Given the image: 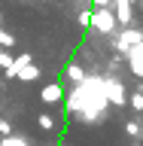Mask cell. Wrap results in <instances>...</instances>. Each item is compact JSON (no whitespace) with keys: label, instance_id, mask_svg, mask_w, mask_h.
<instances>
[{"label":"cell","instance_id":"cell-1","mask_svg":"<svg viewBox=\"0 0 143 146\" xmlns=\"http://www.w3.org/2000/svg\"><path fill=\"white\" fill-rule=\"evenodd\" d=\"M116 25H119V18L113 9H94L91 12V27L94 31H100V34H116Z\"/></svg>","mask_w":143,"mask_h":146},{"label":"cell","instance_id":"cell-2","mask_svg":"<svg viewBox=\"0 0 143 146\" xmlns=\"http://www.w3.org/2000/svg\"><path fill=\"white\" fill-rule=\"evenodd\" d=\"M137 46H143V31H134V27H125L122 34L116 36V52H131V49H137Z\"/></svg>","mask_w":143,"mask_h":146},{"label":"cell","instance_id":"cell-3","mask_svg":"<svg viewBox=\"0 0 143 146\" xmlns=\"http://www.w3.org/2000/svg\"><path fill=\"white\" fill-rule=\"evenodd\" d=\"M113 12H116V18H119V25L122 27H131V21H134V12H131V3L128 0H113Z\"/></svg>","mask_w":143,"mask_h":146},{"label":"cell","instance_id":"cell-4","mask_svg":"<svg viewBox=\"0 0 143 146\" xmlns=\"http://www.w3.org/2000/svg\"><path fill=\"white\" fill-rule=\"evenodd\" d=\"M104 88H107V100L110 104H116V107L128 104V94H125V85H122V82H107Z\"/></svg>","mask_w":143,"mask_h":146},{"label":"cell","instance_id":"cell-5","mask_svg":"<svg viewBox=\"0 0 143 146\" xmlns=\"http://www.w3.org/2000/svg\"><path fill=\"white\" fill-rule=\"evenodd\" d=\"M128 64H131V73L143 79V46H137V49L128 52Z\"/></svg>","mask_w":143,"mask_h":146},{"label":"cell","instance_id":"cell-6","mask_svg":"<svg viewBox=\"0 0 143 146\" xmlns=\"http://www.w3.org/2000/svg\"><path fill=\"white\" fill-rule=\"evenodd\" d=\"M40 100H43V104H58V100H61V82L46 85V88L40 91Z\"/></svg>","mask_w":143,"mask_h":146},{"label":"cell","instance_id":"cell-7","mask_svg":"<svg viewBox=\"0 0 143 146\" xmlns=\"http://www.w3.org/2000/svg\"><path fill=\"white\" fill-rule=\"evenodd\" d=\"M31 64H34V58H31V52H21V55L15 58V64H12V70H9L6 76H9V79H15V76H18V70H25V67H31Z\"/></svg>","mask_w":143,"mask_h":146},{"label":"cell","instance_id":"cell-8","mask_svg":"<svg viewBox=\"0 0 143 146\" xmlns=\"http://www.w3.org/2000/svg\"><path fill=\"white\" fill-rule=\"evenodd\" d=\"M15 79H21V82H34V79H40V67H37V64H31V67H25V70H18Z\"/></svg>","mask_w":143,"mask_h":146},{"label":"cell","instance_id":"cell-9","mask_svg":"<svg viewBox=\"0 0 143 146\" xmlns=\"http://www.w3.org/2000/svg\"><path fill=\"white\" fill-rule=\"evenodd\" d=\"M12 64H15V58H12L6 49H0V70H3V73H9V70H12Z\"/></svg>","mask_w":143,"mask_h":146},{"label":"cell","instance_id":"cell-10","mask_svg":"<svg viewBox=\"0 0 143 146\" xmlns=\"http://www.w3.org/2000/svg\"><path fill=\"white\" fill-rule=\"evenodd\" d=\"M37 125L43 128V131H52V128H55V116H49V113H40V116H37Z\"/></svg>","mask_w":143,"mask_h":146},{"label":"cell","instance_id":"cell-11","mask_svg":"<svg viewBox=\"0 0 143 146\" xmlns=\"http://www.w3.org/2000/svg\"><path fill=\"white\" fill-rule=\"evenodd\" d=\"M67 76H70L73 82H85V73H82L79 64H70V67H67Z\"/></svg>","mask_w":143,"mask_h":146},{"label":"cell","instance_id":"cell-12","mask_svg":"<svg viewBox=\"0 0 143 146\" xmlns=\"http://www.w3.org/2000/svg\"><path fill=\"white\" fill-rule=\"evenodd\" d=\"M9 46H15V36L9 34L6 27H0V49H9Z\"/></svg>","mask_w":143,"mask_h":146},{"label":"cell","instance_id":"cell-13","mask_svg":"<svg viewBox=\"0 0 143 146\" xmlns=\"http://www.w3.org/2000/svg\"><path fill=\"white\" fill-rule=\"evenodd\" d=\"M125 131H128V137H143V125H140V122H134V119L125 125Z\"/></svg>","mask_w":143,"mask_h":146},{"label":"cell","instance_id":"cell-14","mask_svg":"<svg viewBox=\"0 0 143 146\" xmlns=\"http://www.w3.org/2000/svg\"><path fill=\"white\" fill-rule=\"evenodd\" d=\"M128 104H131V110L143 113V94H140V91H137V94H128Z\"/></svg>","mask_w":143,"mask_h":146},{"label":"cell","instance_id":"cell-15","mask_svg":"<svg viewBox=\"0 0 143 146\" xmlns=\"http://www.w3.org/2000/svg\"><path fill=\"white\" fill-rule=\"evenodd\" d=\"M0 146H27V140H15V137H3Z\"/></svg>","mask_w":143,"mask_h":146},{"label":"cell","instance_id":"cell-16","mask_svg":"<svg viewBox=\"0 0 143 146\" xmlns=\"http://www.w3.org/2000/svg\"><path fill=\"white\" fill-rule=\"evenodd\" d=\"M79 25H82V27L91 25V12H88V9H82V12H79Z\"/></svg>","mask_w":143,"mask_h":146},{"label":"cell","instance_id":"cell-17","mask_svg":"<svg viewBox=\"0 0 143 146\" xmlns=\"http://www.w3.org/2000/svg\"><path fill=\"white\" fill-rule=\"evenodd\" d=\"M0 134H3V137H9V134H12V125H9L6 119H0Z\"/></svg>","mask_w":143,"mask_h":146},{"label":"cell","instance_id":"cell-18","mask_svg":"<svg viewBox=\"0 0 143 146\" xmlns=\"http://www.w3.org/2000/svg\"><path fill=\"white\" fill-rule=\"evenodd\" d=\"M85 3H91V6H94V0H85Z\"/></svg>","mask_w":143,"mask_h":146},{"label":"cell","instance_id":"cell-19","mask_svg":"<svg viewBox=\"0 0 143 146\" xmlns=\"http://www.w3.org/2000/svg\"><path fill=\"white\" fill-rule=\"evenodd\" d=\"M128 3H140V0H128Z\"/></svg>","mask_w":143,"mask_h":146},{"label":"cell","instance_id":"cell-20","mask_svg":"<svg viewBox=\"0 0 143 146\" xmlns=\"http://www.w3.org/2000/svg\"><path fill=\"white\" fill-rule=\"evenodd\" d=\"M140 12H143V0H140Z\"/></svg>","mask_w":143,"mask_h":146},{"label":"cell","instance_id":"cell-21","mask_svg":"<svg viewBox=\"0 0 143 146\" xmlns=\"http://www.w3.org/2000/svg\"><path fill=\"white\" fill-rule=\"evenodd\" d=\"M43 3H46V0H43Z\"/></svg>","mask_w":143,"mask_h":146}]
</instances>
